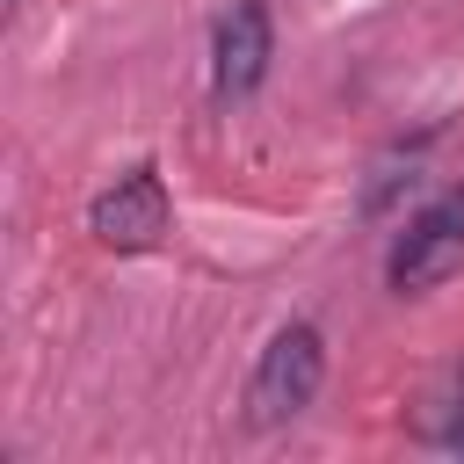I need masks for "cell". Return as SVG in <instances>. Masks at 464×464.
<instances>
[{
	"label": "cell",
	"mask_w": 464,
	"mask_h": 464,
	"mask_svg": "<svg viewBox=\"0 0 464 464\" xmlns=\"http://www.w3.org/2000/svg\"><path fill=\"white\" fill-rule=\"evenodd\" d=\"M413 167H420V145H406V152H392V160H377V174H370V188H362V210L377 218L406 181H413Z\"/></svg>",
	"instance_id": "obj_6"
},
{
	"label": "cell",
	"mask_w": 464,
	"mask_h": 464,
	"mask_svg": "<svg viewBox=\"0 0 464 464\" xmlns=\"http://www.w3.org/2000/svg\"><path fill=\"white\" fill-rule=\"evenodd\" d=\"M420 442H435V450L464 457V377H450V392H442V399H428V413H420Z\"/></svg>",
	"instance_id": "obj_5"
},
{
	"label": "cell",
	"mask_w": 464,
	"mask_h": 464,
	"mask_svg": "<svg viewBox=\"0 0 464 464\" xmlns=\"http://www.w3.org/2000/svg\"><path fill=\"white\" fill-rule=\"evenodd\" d=\"M319 377H326V334H319L312 319L276 326L268 348L254 355V377H246V428H254V435L290 428V420L319 399Z\"/></svg>",
	"instance_id": "obj_1"
},
{
	"label": "cell",
	"mask_w": 464,
	"mask_h": 464,
	"mask_svg": "<svg viewBox=\"0 0 464 464\" xmlns=\"http://www.w3.org/2000/svg\"><path fill=\"white\" fill-rule=\"evenodd\" d=\"M457 268H464V181L442 188L435 203H420V210L392 232V246H384V283H392L399 297H428V290H442Z\"/></svg>",
	"instance_id": "obj_2"
},
{
	"label": "cell",
	"mask_w": 464,
	"mask_h": 464,
	"mask_svg": "<svg viewBox=\"0 0 464 464\" xmlns=\"http://www.w3.org/2000/svg\"><path fill=\"white\" fill-rule=\"evenodd\" d=\"M268 58H276L268 0H225V7H218V29H210V94H218L225 109L246 102V94L268 80Z\"/></svg>",
	"instance_id": "obj_3"
},
{
	"label": "cell",
	"mask_w": 464,
	"mask_h": 464,
	"mask_svg": "<svg viewBox=\"0 0 464 464\" xmlns=\"http://www.w3.org/2000/svg\"><path fill=\"white\" fill-rule=\"evenodd\" d=\"M167 225H174V203H167L160 167H130L116 188H102V196L87 203V232H94L102 246H116V254H145V246H160Z\"/></svg>",
	"instance_id": "obj_4"
},
{
	"label": "cell",
	"mask_w": 464,
	"mask_h": 464,
	"mask_svg": "<svg viewBox=\"0 0 464 464\" xmlns=\"http://www.w3.org/2000/svg\"><path fill=\"white\" fill-rule=\"evenodd\" d=\"M0 7H7V14H14V7H22V0H0Z\"/></svg>",
	"instance_id": "obj_7"
}]
</instances>
